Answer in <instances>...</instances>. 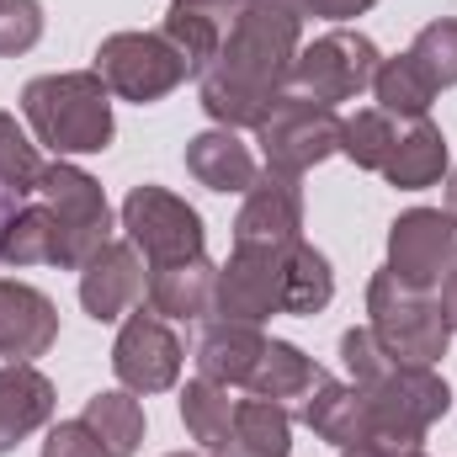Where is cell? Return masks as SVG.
I'll list each match as a JSON object with an SVG mask.
<instances>
[{
    "mask_svg": "<svg viewBox=\"0 0 457 457\" xmlns=\"http://www.w3.org/2000/svg\"><path fill=\"white\" fill-rule=\"evenodd\" d=\"M287 261H293V250H250V245H234V255L219 266L213 314H224L234 325H266L271 314H282Z\"/></svg>",
    "mask_w": 457,
    "mask_h": 457,
    "instance_id": "cell-11",
    "label": "cell"
},
{
    "mask_svg": "<svg viewBox=\"0 0 457 457\" xmlns=\"http://www.w3.org/2000/svg\"><path fill=\"white\" fill-rule=\"evenodd\" d=\"M261 351H266L261 325H234V320H219V325H208V330L197 336V378L224 383V388L250 383V372H255Z\"/></svg>",
    "mask_w": 457,
    "mask_h": 457,
    "instance_id": "cell-22",
    "label": "cell"
},
{
    "mask_svg": "<svg viewBox=\"0 0 457 457\" xmlns=\"http://www.w3.org/2000/svg\"><path fill=\"white\" fill-rule=\"evenodd\" d=\"M457 266V219L442 208H410L388 228V271L415 287L436 293L442 277Z\"/></svg>",
    "mask_w": 457,
    "mask_h": 457,
    "instance_id": "cell-10",
    "label": "cell"
},
{
    "mask_svg": "<svg viewBox=\"0 0 457 457\" xmlns=\"http://www.w3.org/2000/svg\"><path fill=\"white\" fill-rule=\"evenodd\" d=\"M37 203L59 224V271H80L107 239H112V208L96 176H86L70 160H54L37 181Z\"/></svg>",
    "mask_w": 457,
    "mask_h": 457,
    "instance_id": "cell-4",
    "label": "cell"
},
{
    "mask_svg": "<svg viewBox=\"0 0 457 457\" xmlns=\"http://www.w3.org/2000/svg\"><path fill=\"white\" fill-rule=\"evenodd\" d=\"M298 37L303 16L282 0H250L245 16L224 37L219 59L197 75L203 80V107L219 128H255L266 107L293 86L298 64Z\"/></svg>",
    "mask_w": 457,
    "mask_h": 457,
    "instance_id": "cell-1",
    "label": "cell"
},
{
    "mask_svg": "<svg viewBox=\"0 0 457 457\" xmlns=\"http://www.w3.org/2000/svg\"><path fill=\"white\" fill-rule=\"evenodd\" d=\"M399 149V128H394V117L388 112H356L341 122V154L351 165H361V170H383L388 165V154Z\"/></svg>",
    "mask_w": 457,
    "mask_h": 457,
    "instance_id": "cell-31",
    "label": "cell"
},
{
    "mask_svg": "<svg viewBox=\"0 0 457 457\" xmlns=\"http://www.w3.org/2000/svg\"><path fill=\"white\" fill-rule=\"evenodd\" d=\"M245 5L250 0H170L160 32L181 48V59L192 64V75H203L219 59V48H224V37L234 32V21L245 16Z\"/></svg>",
    "mask_w": 457,
    "mask_h": 457,
    "instance_id": "cell-15",
    "label": "cell"
},
{
    "mask_svg": "<svg viewBox=\"0 0 457 457\" xmlns=\"http://www.w3.org/2000/svg\"><path fill=\"white\" fill-rule=\"evenodd\" d=\"M54 404H59L54 383L32 361H5L0 367V453L27 442L32 431H43L54 420Z\"/></svg>",
    "mask_w": 457,
    "mask_h": 457,
    "instance_id": "cell-19",
    "label": "cell"
},
{
    "mask_svg": "<svg viewBox=\"0 0 457 457\" xmlns=\"http://www.w3.org/2000/svg\"><path fill=\"white\" fill-rule=\"evenodd\" d=\"M170 457H203V453H170Z\"/></svg>",
    "mask_w": 457,
    "mask_h": 457,
    "instance_id": "cell-41",
    "label": "cell"
},
{
    "mask_svg": "<svg viewBox=\"0 0 457 457\" xmlns=\"http://www.w3.org/2000/svg\"><path fill=\"white\" fill-rule=\"evenodd\" d=\"M436 303H442V320H447V330H457V266L442 277V287H436Z\"/></svg>",
    "mask_w": 457,
    "mask_h": 457,
    "instance_id": "cell-37",
    "label": "cell"
},
{
    "mask_svg": "<svg viewBox=\"0 0 457 457\" xmlns=\"http://www.w3.org/2000/svg\"><path fill=\"white\" fill-rule=\"evenodd\" d=\"M80 420L96 431V442L107 447V457H133L138 453V442H144V404H138L128 388L91 394Z\"/></svg>",
    "mask_w": 457,
    "mask_h": 457,
    "instance_id": "cell-25",
    "label": "cell"
},
{
    "mask_svg": "<svg viewBox=\"0 0 457 457\" xmlns=\"http://www.w3.org/2000/svg\"><path fill=\"white\" fill-rule=\"evenodd\" d=\"M415 457H426V453H415Z\"/></svg>",
    "mask_w": 457,
    "mask_h": 457,
    "instance_id": "cell-44",
    "label": "cell"
},
{
    "mask_svg": "<svg viewBox=\"0 0 457 457\" xmlns=\"http://www.w3.org/2000/svg\"><path fill=\"white\" fill-rule=\"evenodd\" d=\"M298 420H303L320 442L351 447V442H367V431H372V399H367L361 383H336V378H330V383L298 410Z\"/></svg>",
    "mask_w": 457,
    "mask_h": 457,
    "instance_id": "cell-21",
    "label": "cell"
},
{
    "mask_svg": "<svg viewBox=\"0 0 457 457\" xmlns=\"http://www.w3.org/2000/svg\"><path fill=\"white\" fill-rule=\"evenodd\" d=\"M447 213H453V219H457V170H453V176H447Z\"/></svg>",
    "mask_w": 457,
    "mask_h": 457,
    "instance_id": "cell-40",
    "label": "cell"
},
{
    "mask_svg": "<svg viewBox=\"0 0 457 457\" xmlns=\"http://www.w3.org/2000/svg\"><path fill=\"white\" fill-rule=\"evenodd\" d=\"M187 170L208 187V192H250L261 165L250 154V144L234 128H208L187 144Z\"/></svg>",
    "mask_w": 457,
    "mask_h": 457,
    "instance_id": "cell-20",
    "label": "cell"
},
{
    "mask_svg": "<svg viewBox=\"0 0 457 457\" xmlns=\"http://www.w3.org/2000/svg\"><path fill=\"white\" fill-rule=\"evenodd\" d=\"M378 0H298V16H325V21H345V16H361L372 11Z\"/></svg>",
    "mask_w": 457,
    "mask_h": 457,
    "instance_id": "cell-36",
    "label": "cell"
},
{
    "mask_svg": "<svg viewBox=\"0 0 457 457\" xmlns=\"http://www.w3.org/2000/svg\"><path fill=\"white\" fill-rule=\"evenodd\" d=\"M282 5H293V11H298V0H282Z\"/></svg>",
    "mask_w": 457,
    "mask_h": 457,
    "instance_id": "cell-42",
    "label": "cell"
},
{
    "mask_svg": "<svg viewBox=\"0 0 457 457\" xmlns=\"http://www.w3.org/2000/svg\"><path fill=\"white\" fill-rule=\"evenodd\" d=\"M372 91H378V112L410 117V122H420V117L431 112V102H436V86L420 75V64L410 54L383 59L378 75H372Z\"/></svg>",
    "mask_w": 457,
    "mask_h": 457,
    "instance_id": "cell-28",
    "label": "cell"
},
{
    "mask_svg": "<svg viewBox=\"0 0 457 457\" xmlns=\"http://www.w3.org/2000/svg\"><path fill=\"white\" fill-rule=\"evenodd\" d=\"M341 122L336 107L314 102V96H298V91H282L266 117L255 122V144L266 154V170H287V176H303L309 165L341 154Z\"/></svg>",
    "mask_w": 457,
    "mask_h": 457,
    "instance_id": "cell-6",
    "label": "cell"
},
{
    "mask_svg": "<svg viewBox=\"0 0 457 457\" xmlns=\"http://www.w3.org/2000/svg\"><path fill=\"white\" fill-rule=\"evenodd\" d=\"M378 64H383V54L372 48V37H361V32H325L309 48H298L293 91L336 107V102H351V96H361L372 86Z\"/></svg>",
    "mask_w": 457,
    "mask_h": 457,
    "instance_id": "cell-9",
    "label": "cell"
},
{
    "mask_svg": "<svg viewBox=\"0 0 457 457\" xmlns=\"http://www.w3.org/2000/svg\"><path fill=\"white\" fill-rule=\"evenodd\" d=\"M144 261H138V250L128 245V239H107L86 266H80V303H86V314L91 320H102V325H112L122 320L138 298H144Z\"/></svg>",
    "mask_w": 457,
    "mask_h": 457,
    "instance_id": "cell-14",
    "label": "cell"
},
{
    "mask_svg": "<svg viewBox=\"0 0 457 457\" xmlns=\"http://www.w3.org/2000/svg\"><path fill=\"white\" fill-rule=\"evenodd\" d=\"M144 298L160 320H203V314H213V298H219V266L208 255L149 266Z\"/></svg>",
    "mask_w": 457,
    "mask_h": 457,
    "instance_id": "cell-17",
    "label": "cell"
},
{
    "mask_svg": "<svg viewBox=\"0 0 457 457\" xmlns=\"http://www.w3.org/2000/svg\"><path fill=\"white\" fill-rule=\"evenodd\" d=\"M122 228H128V245L149 261V266H170V261H192V255H208V228H203V213L165 192V187H133L122 197Z\"/></svg>",
    "mask_w": 457,
    "mask_h": 457,
    "instance_id": "cell-8",
    "label": "cell"
},
{
    "mask_svg": "<svg viewBox=\"0 0 457 457\" xmlns=\"http://www.w3.org/2000/svg\"><path fill=\"white\" fill-rule=\"evenodd\" d=\"M372 431L378 442L399 447V453H420L426 431L453 410V388L436 367H388L372 388Z\"/></svg>",
    "mask_w": 457,
    "mask_h": 457,
    "instance_id": "cell-5",
    "label": "cell"
},
{
    "mask_svg": "<svg viewBox=\"0 0 457 457\" xmlns=\"http://www.w3.org/2000/svg\"><path fill=\"white\" fill-rule=\"evenodd\" d=\"M208 457H255V453H245L239 442H224V447H213V453H208Z\"/></svg>",
    "mask_w": 457,
    "mask_h": 457,
    "instance_id": "cell-39",
    "label": "cell"
},
{
    "mask_svg": "<svg viewBox=\"0 0 457 457\" xmlns=\"http://www.w3.org/2000/svg\"><path fill=\"white\" fill-rule=\"evenodd\" d=\"M442 170H447V138H442V128L426 122V117H420L410 133H399V149H394L388 165H383L388 187H399V192H426V187L442 181Z\"/></svg>",
    "mask_w": 457,
    "mask_h": 457,
    "instance_id": "cell-23",
    "label": "cell"
},
{
    "mask_svg": "<svg viewBox=\"0 0 457 457\" xmlns=\"http://www.w3.org/2000/svg\"><path fill=\"white\" fill-rule=\"evenodd\" d=\"M96 75L107 80L112 96L149 107V102L170 96L192 75V64L181 59V48L165 32H112L96 48Z\"/></svg>",
    "mask_w": 457,
    "mask_h": 457,
    "instance_id": "cell-7",
    "label": "cell"
},
{
    "mask_svg": "<svg viewBox=\"0 0 457 457\" xmlns=\"http://www.w3.org/2000/svg\"><path fill=\"white\" fill-rule=\"evenodd\" d=\"M341 361H345V372H351V383H361V388H372L388 367H399V361L378 345L372 330H345L341 336Z\"/></svg>",
    "mask_w": 457,
    "mask_h": 457,
    "instance_id": "cell-33",
    "label": "cell"
},
{
    "mask_svg": "<svg viewBox=\"0 0 457 457\" xmlns=\"http://www.w3.org/2000/svg\"><path fill=\"white\" fill-rule=\"evenodd\" d=\"M325 383H330V372H325L309 351H298L293 341H266V351H261V361H255V372H250L245 388L298 415Z\"/></svg>",
    "mask_w": 457,
    "mask_h": 457,
    "instance_id": "cell-18",
    "label": "cell"
},
{
    "mask_svg": "<svg viewBox=\"0 0 457 457\" xmlns=\"http://www.w3.org/2000/svg\"><path fill=\"white\" fill-rule=\"evenodd\" d=\"M367 314H372V336L378 345L399 361V367H436L447 356V320H442V303L431 293H415L404 287L388 266L367 282Z\"/></svg>",
    "mask_w": 457,
    "mask_h": 457,
    "instance_id": "cell-3",
    "label": "cell"
},
{
    "mask_svg": "<svg viewBox=\"0 0 457 457\" xmlns=\"http://www.w3.org/2000/svg\"><path fill=\"white\" fill-rule=\"evenodd\" d=\"M181 426H187V436H192L203 453L234 442V399H228L224 383L192 378V383L181 388Z\"/></svg>",
    "mask_w": 457,
    "mask_h": 457,
    "instance_id": "cell-26",
    "label": "cell"
},
{
    "mask_svg": "<svg viewBox=\"0 0 457 457\" xmlns=\"http://www.w3.org/2000/svg\"><path fill=\"white\" fill-rule=\"evenodd\" d=\"M43 154L37 144L16 128V117L0 112V192L5 197H37V181H43Z\"/></svg>",
    "mask_w": 457,
    "mask_h": 457,
    "instance_id": "cell-30",
    "label": "cell"
},
{
    "mask_svg": "<svg viewBox=\"0 0 457 457\" xmlns=\"http://www.w3.org/2000/svg\"><path fill=\"white\" fill-rule=\"evenodd\" d=\"M112 372L128 394H165L181 378V341L154 309H138L122 320L112 345Z\"/></svg>",
    "mask_w": 457,
    "mask_h": 457,
    "instance_id": "cell-12",
    "label": "cell"
},
{
    "mask_svg": "<svg viewBox=\"0 0 457 457\" xmlns=\"http://www.w3.org/2000/svg\"><path fill=\"white\" fill-rule=\"evenodd\" d=\"M0 266H59V224L43 203L11 208L0 224Z\"/></svg>",
    "mask_w": 457,
    "mask_h": 457,
    "instance_id": "cell-24",
    "label": "cell"
},
{
    "mask_svg": "<svg viewBox=\"0 0 457 457\" xmlns=\"http://www.w3.org/2000/svg\"><path fill=\"white\" fill-rule=\"evenodd\" d=\"M21 112L32 122L37 144H48L59 160L102 154L112 144V91H107V80L96 70L37 75L21 91Z\"/></svg>",
    "mask_w": 457,
    "mask_h": 457,
    "instance_id": "cell-2",
    "label": "cell"
},
{
    "mask_svg": "<svg viewBox=\"0 0 457 457\" xmlns=\"http://www.w3.org/2000/svg\"><path fill=\"white\" fill-rule=\"evenodd\" d=\"M303 239V187L287 170H261L245 192V208L234 219V245L250 250H298Z\"/></svg>",
    "mask_w": 457,
    "mask_h": 457,
    "instance_id": "cell-13",
    "label": "cell"
},
{
    "mask_svg": "<svg viewBox=\"0 0 457 457\" xmlns=\"http://www.w3.org/2000/svg\"><path fill=\"white\" fill-rule=\"evenodd\" d=\"M43 457H107V447L96 442V431L86 420H59L43 442Z\"/></svg>",
    "mask_w": 457,
    "mask_h": 457,
    "instance_id": "cell-35",
    "label": "cell"
},
{
    "mask_svg": "<svg viewBox=\"0 0 457 457\" xmlns=\"http://www.w3.org/2000/svg\"><path fill=\"white\" fill-rule=\"evenodd\" d=\"M0 224H5V213H0Z\"/></svg>",
    "mask_w": 457,
    "mask_h": 457,
    "instance_id": "cell-43",
    "label": "cell"
},
{
    "mask_svg": "<svg viewBox=\"0 0 457 457\" xmlns=\"http://www.w3.org/2000/svg\"><path fill=\"white\" fill-rule=\"evenodd\" d=\"M410 59L420 64V75H426L436 91L457 86V21H453V16H442V21L420 27V37L410 43Z\"/></svg>",
    "mask_w": 457,
    "mask_h": 457,
    "instance_id": "cell-32",
    "label": "cell"
},
{
    "mask_svg": "<svg viewBox=\"0 0 457 457\" xmlns=\"http://www.w3.org/2000/svg\"><path fill=\"white\" fill-rule=\"evenodd\" d=\"M59 341V309L48 293L0 277V356L11 361H32Z\"/></svg>",
    "mask_w": 457,
    "mask_h": 457,
    "instance_id": "cell-16",
    "label": "cell"
},
{
    "mask_svg": "<svg viewBox=\"0 0 457 457\" xmlns=\"http://www.w3.org/2000/svg\"><path fill=\"white\" fill-rule=\"evenodd\" d=\"M234 442L255 457H287L293 453V410L250 394L234 399Z\"/></svg>",
    "mask_w": 457,
    "mask_h": 457,
    "instance_id": "cell-27",
    "label": "cell"
},
{
    "mask_svg": "<svg viewBox=\"0 0 457 457\" xmlns=\"http://www.w3.org/2000/svg\"><path fill=\"white\" fill-rule=\"evenodd\" d=\"M43 37V5L37 0H0V54L16 59Z\"/></svg>",
    "mask_w": 457,
    "mask_h": 457,
    "instance_id": "cell-34",
    "label": "cell"
},
{
    "mask_svg": "<svg viewBox=\"0 0 457 457\" xmlns=\"http://www.w3.org/2000/svg\"><path fill=\"white\" fill-rule=\"evenodd\" d=\"M341 457H415V453H399V447H388V442L367 436V442H351V447H341Z\"/></svg>",
    "mask_w": 457,
    "mask_h": 457,
    "instance_id": "cell-38",
    "label": "cell"
},
{
    "mask_svg": "<svg viewBox=\"0 0 457 457\" xmlns=\"http://www.w3.org/2000/svg\"><path fill=\"white\" fill-rule=\"evenodd\" d=\"M336 298V271L325 261V250H314L309 239H298L293 261H287V298H282V314H298V320H314L325 314Z\"/></svg>",
    "mask_w": 457,
    "mask_h": 457,
    "instance_id": "cell-29",
    "label": "cell"
}]
</instances>
